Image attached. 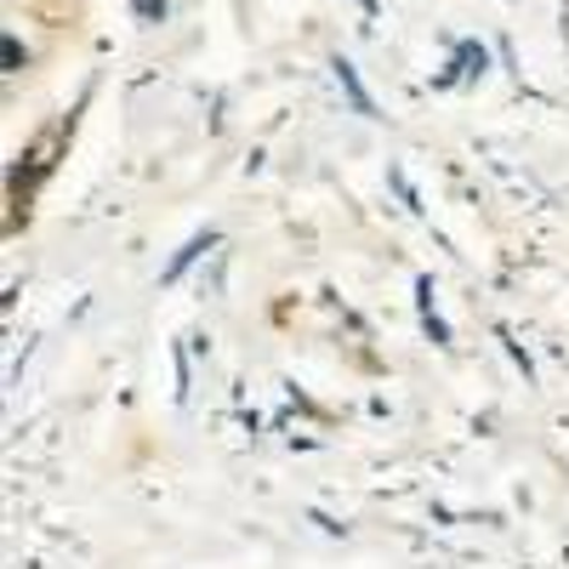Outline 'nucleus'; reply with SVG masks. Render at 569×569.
Masks as SVG:
<instances>
[{"label": "nucleus", "instance_id": "obj_1", "mask_svg": "<svg viewBox=\"0 0 569 569\" xmlns=\"http://www.w3.org/2000/svg\"><path fill=\"white\" fill-rule=\"evenodd\" d=\"M86 98H91V91H86ZM86 98L58 120V126H46L34 142H23V149H18V160H12V177H7V194H12V206L18 211H29V194H34V182L40 177H52V166H58V154L69 149V137H74V120H80V109H86Z\"/></svg>", "mask_w": 569, "mask_h": 569}, {"label": "nucleus", "instance_id": "obj_11", "mask_svg": "<svg viewBox=\"0 0 569 569\" xmlns=\"http://www.w3.org/2000/svg\"><path fill=\"white\" fill-rule=\"evenodd\" d=\"M353 7L365 12V29H376V18H382V7H376V0H353Z\"/></svg>", "mask_w": 569, "mask_h": 569}, {"label": "nucleus", "instance_id": "obj_6", "mask_svg": "<svg viewBox=\"0 0 569 569\" xmlns=\"http://www.w3.org/2000/svg\"><path fill=\"white\" fill-rule=\"evenodd\" d=\"M496 342H501V353L512 359V370H518V376H525V388H536V359H530V348H525V342H518V337H512V330H507V325H496Z\"/></svg>", "mask_w": 569, "mask_h": 569}, {"label": "nucleus", "instance_id": "obj_10", "mask_svg": "<svg viewBox=\"0 0 569 569\" xmlns=\"http://www.w3.org/2000/svg\"><path fill=\"white\" fill-rule=\"evenodd\" d=\"M166 12H171V0H137V18L142 23H166Z\"/></svg>", "mask_w": 569, "mask_h": 569}, {"label": "nucleus", "instance_id": "obj_7", "mask_svg": "<svg viewBox=\"0 0 569 569\" xmlns=\"http://www.w3.org/2000/svg\"><path fill=\"white\" fill-rule=\"evenodd\" d=\"M0 58H7V80H18V74H29V46L7 29V40H0Z\"/></svg>", "mask_w": 569, "mask_h": 569}, {"label": "nucleus", "instance_id": "obj_4", "mask_svg": "<svg viewBox=\"0 0 569 569\" xmlns=\"http://www.w3.org/2000/svg\"><path fill=\"white\" fill-rule=\"evenodd\" d=\"M217 246H222V233H217V228L194 233V240H188V246H182V251H177V257H171V262L160 268V284H177V279H182L188 268H194V262H200L206 251H217Z\"/></svg>", "mask_w": 569, "mask_h": 569}, {"label": "nucleus", "instance_id": "obj_8", "mask_svg": "<svg viewBox=\"0 0 569 569\" xmlns=\"http://www.w3.org/2000/svg\"><path fill=\"white\" fill-rule=\"evenodd\" d=\"M188 348H194V342H177V348H171V370H177V405H188V388H194V370H188Z\"/></svg>", "mask_w": 569, "mask_h": 569}, {"label": "nucleus", "instance_id": "obj_2", "mask_svg": "<svg viewBox=\"0 0 569 569\" xmlns=\"http://www.w3.org/2000/svg\"><path fill=\"white\" fill-rule=\"evenodd\" d=\"M416 319H421V337L433 342L439 353H450V348H456L450 325H445V313H439V302H433V273H416Z\"/></svg>", "mask_w": 569, "mask_h": 569}, {"label": "nucleus", "instance_id": "obj_5", "mask_svg": "<svg viewBox=\"0 0 569 569\" xmlns=\"http://www.w3.org/2000/svg\"><path fill=\"white\" fill-rule=\"evenodd\" d=\"M450 58H456V69H461V86H472V80L490 74V46H485V40H450Z\"/></svg>", "mask_w": 569, "mask_h": 569}, {"label": "nucleus", "instance_id": "obj_3", "mask_svg": "<svg viewBox=\"0 0 569 569\" xmlns=\"http://www.w3.org/2000/svg\"><path fill=\"white\" fill-rule=\"evenodd\" d=\"M330 74H337V86H342V98H348V109L359 114V120H376V98L365 91V80H359V63L353 58H330Z\"/></svg>", "mask_w": 569, "mask_h": 569}, {"label": "nucleus", "instance_id": "obj_9", "mask_svg": "<svg viewBox=\"0 0 569 569\" xmlns=\"http://www.w3.org/2000/svg\"><path fill=\"white\" fill-rule=\"evenodd\" d=\"M388 182H393V188H399V200H405V206H410V211H416V217H421V194H416V188H410V177H405V171H399V166H393V171H388Z\"/></svg>", "mask_w": 569, "mask_h": 569}]
</instances>
